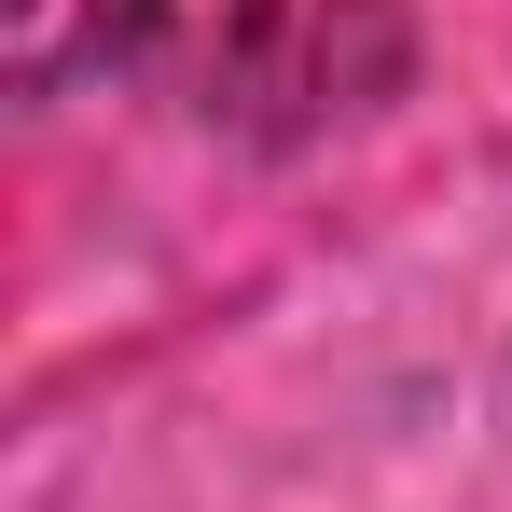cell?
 Masks as SVG:
<instances>
[{"label": "cell", "mask_w": 512, "mask_h": 512, "mask_svg": "<svg viewBox=\"0 0 512 512\" xmlns=\"http://www.w3.org/2000/svg\"><path fill=\"white\" fill-rule=\"evenodd\" d=\"M111 56L153 70L180 111H236V125H319L360 84L402 70L388 0H125Z\"/></svg>", "instance_id": "6da1fadb"}, {"label": "cell", "mask_w": 512, "mask_h": 512, "mask_svg": "<svg viewBox=\"0 0 512 512\" xmlns=\"http://www.w3.org/2000/svg\"><path fill=\"white\" fill-rule=\"evenodd\" d=\"M111 14H125V0H14V70L56 84L70 56H111Z\"/></svg>", "instance_id": "7a4b0ae2"}]
</instances>
